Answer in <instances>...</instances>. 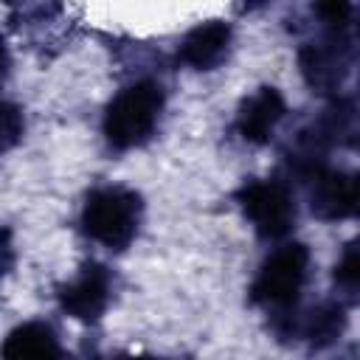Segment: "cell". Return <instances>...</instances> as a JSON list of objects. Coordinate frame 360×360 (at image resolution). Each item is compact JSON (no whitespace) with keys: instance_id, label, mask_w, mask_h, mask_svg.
Returning a JSON list of instances; mask_svg holds the SVG:
<instances>
[{"instance_id":"obj_13","label":"cell","mask_w":360,"mask_h":360,"mask_svg":"<svg viewBox=\"0 0 360 360\" xmlns=\"http://www.w3.org/2000/svg\"><path fill=\"white\" fill-rule=\"evenodd\" d=\"M22 132H25L22 110L11 101H0V155L14 149L22 141Z\"/></svg>"},{"instance_id":"obj_12","label":"cell","mask_w":360,"mask_h":360,"mask_svg":"<svg viewBox=\"0 0 360 360\" xmlns=\"http://www.w3.org/2000/svg\"><path fill=\"white\" fill-rule=\"evenodd\" d=\"M357 284H360V262H357V242L352 239L338 264H335V287H338V301H343L346 307L357 301Z\"/></svg>"},{"instance_id":"obj_14","label":"cell","mask_w":360,"mask_h":360,"mask_svg":"<svg viewBox=\"0 0 360 360\" xmlns=\"http://www.w3.org/2000/svg\"><path fill=\"white\" fill-rule=\"evenodd\" d=\"M14 264V242H11V231L8 228H0V284L6 278V273L11 270Z\"/></svg>"},{"instance_id":"obj_4","label":"cell","mask_w":360,"mask_h":360,"mask_svg":"<svg viewBox=\"0 0 360 360\" xmlns=\"http://www.w3.org/2000/svg\"><path fill=\"white\" fill-rule=\"evenodd\" d=\"M354 65V37L352 25L346 28H323V34L312 42H304L298 51V68L304 82L318 96H338L346 76Z\"/></svg>"},{"instance_id":"obj_11","label":"cell","mask_w":360,"mask_h":360,"mask_svg":"<svg viewBox=\"0 0 360 360\" xmlns=\"http://www.w3.org/2000/svg\"><path fill=\"white\" fill-rule=\"evenodd\" d=\"M0 360H70L59 335L45 321H25L14 326L0 343Z\"/></svg>"},{"instance_id":"obj_8","label":"cell","mask_w":360,"mask_h":360,"mask_svg":"<svg viewBox=\"0 0 360 360\" xmlns=\"http://www.w3.org/2000/svg\"><path fill=\"white\" fill-rule=\"evenodd\" d=\"M309 211L323 222H340L357 211V177L343 169L321 166L307 180Z\"/></svg>"},{"instance_id":"obj_1","label":"cell","mask_w":360,"mask_h":360,"mask_svg":"<svg viewBox=\"0 0 360 360\" xmlns=\"http://www.w3.org/2000/svg\"><path fill=\"white\" fill-rule=\"evenodd\" d=\"M166 96L155 79H138L118 90L104 110V138L112 149H135L152 138L163 112Z\"/></svg>"},{"instance_id":"obj_3","label":"cell","mask_w":360,"mask_h":360,"mask_svg":"<svg viewBox=\"0 0 360 360\" xmlns=\"http://www.w3.org/2000/svg\"><path fill=\"white\" fill-rule=\"evenodd\" d=\"M309 248L304 242H284L278 245L259 267L250 284V301L264 307L270 315H284L295 309L301 290L309 278Z\"/></svg>"},{"instance_id":"obj_9","label":"cell","mask_w":360,"mask_h":360,"mask_svg":"<svg viewBox=\"0 0 360 360\" xmlns=\"http://www.w3.org/2000/svg\"><path fill=\"white\" fill-rule=\"evenodd\" d=\"M287 115V101L284 96L273 87V84H264L259 90H253L250 96L242 98L239 110H236V132L245 143H267L276 132V127L281 124V118Z\"/></svg>"},{"instance_id":"obj_5","label":"cell","mask_w":360,"mask_h":360,"mask_svg":"<svg viewBox=\"0 0 360 360\" xmlns=\"http://www.w3.org/2000/svg\"><path fill=\"white\" fill-rule=\"evenodd\" d=\"M236 202L262 239H284L295 228L298 205L287 180L250 177L236 188Z\"/></svg>"},{"instance_id":"obj_2","label":"cell","mask_w":360,"mask_h":360,"mask_svg":"<svg viewBox=\"0 0 360 360\" xmlns=\"http://www.w3.org/2000/svg\"><path fill=\"white\" fill-rule=\"evenodd\" d=\"M143 219V197L127 186H98L84 197L82 205V231L87 239L124 250L141 228Z\"/></svg>"},{"instance_id":"obj_16","label":"cell","mask_w":360,"mask_h":360,"mask_svg":"<svg viewBox=\"0 0 360 360\" xmlns=\"http://www.w3.org/2000/svg\"><path fill=\"white\" fill-rule=\"evenodd\" d=\"M115 360H160V357H115Z\"/></svg>"},{"instance_id":"obj_7","label":"cell","mask_w":360,"mask_h":360,"mask_svg":"<svg viewBox=\"0 0 360 360\" xmlns=\"http://www.w3.org/2000/svg\"><path fill=\"white\" fill-rule=\"evenodd\" d=\"M346 309L349 307L335 298V301H321V304L309 307L307 312L290 309L284 315H273V321H276V332L281 338H301L309 346L323 349V346H332L343 335L346 321H349Z\"/></svg>"},{"instance_id":"obj_6","label":"cell","mask_w":360,"mask_h":360,"mask_svg":"<svg viewBox=\"0 0 360 360\" xmlns=\"http://www.w3.org/2000/svg\"><path fill=\"white\" fill-rule=\"evenodd\" d=\"M59 298V307L82 321V323H96L104 309L110 307V298H112V273L110 267L98 264V262H84L79 267V273L59 287L56 292Z\"/></svg>"},{"instance_id":"obj_10","label":"cell","mask_w":360,"mask_h":360,"mask_svg":"<svg viewBox=\"0 0 360 360\" xmlns=\"http://www.w3.org/2000/svg\"><path fill=\"white\" fill-rule=\"evenodd\" d=\"M233 42V28L222 20H208L194 25L177 45V59L194 70H214L228 59Z\"/></svg>"},{"instance_id":"obj_15","label":"cell","mask_w":360,"mask_h":360,"mask_svg":"<svg viewBox=\"0 0 360 360\" xmlns=\"http://www.w3.org/2000/svg\"><path fill=\"white\" fill-rule=\"evenodd\" d=\"M8 70H11V56H8L6 42L0 39V87H3V82L8 79Z\"/></svg>"}]
</instances>
